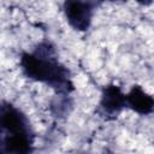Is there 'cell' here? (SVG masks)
<instances>
[{
	"instance_id": "cell-1",
	"label": "cell",
	"mask_w": 154,
	"mask_h": 154,
	"mask_svg": "<svg viewBox=\"0 0 154 154\" xmlns=\"http://www.w3.org/2000/svg\"><path fill=\"white\" fill-rule=\"evenodd\" d=\"M19 65L26 78L51 87L58 95H69L75 90L71 72L58 59L51 41L40 42L34 52H22Z\"/></svg>"
},
{
	"instance_id": "cell-2",
	"label": "cell",
	"mask_w": 154,
	"mask_h": 154,
	"mask_svg": "<svg viewBox=\"0 0 154 154\" xmlns=\"http://www.w3.org/2000/svg\"><path fill=\"white\" fill-rule=\"evenodd\" d=\"M94 10V0H64L63 2L66 22L73 30L79 32H84L90 28Z\"/></svg>"
},
{
	"instance_id": "cell-3",
	"label": "cell",
	"mask_w": 154,
	"mask_h": 154,
	"mask_svg": "<svg viewBox=\"0 0 154 154\" xmlns=\"http://www.w3.org/2000/svg\"><path fill=\"white\" fill-rule=\"evenodd\" d=\"M126 107L125 93L114 83H109L102 88L97 112L105 119H114Z\"/></svg>"
},
{
	"instance_id": "cell-4",
	"label": "cell",
	"mask_w": 154,
	"mask_h": 154,
	"mask_svg": "<svg viewBox=\"0 0 154 154\" xmlns=\"http://www.w3.org/2000/svg\"><path fill=\"white\" fill-rule=\"evenodd\" d=\"M0 128L5 134L32 131L30 120L25 113L8 101L0 102Z\"/></svg>"
},
{
	"instance_id": "cell-5",
	"label": "cell",
	"mask_w": 154,
	"mask_h": 154,
	"mask_svg": "<svg viewBox=\"0 0 154 154\" xmlns=\"http://www.w3.org/2000/svg\"><path fill=\"white\" fill-rule=\"evenodd\" d=\"M126 107L140 116L152 114L154 111V99L141 85L134 84L128 94H125Z\"/></svg>"
},
{
	"instance_id": "cell-6",
	"label": "cell",
	"mask_w": 154,
	"mask_h": 154,
	"mask_svg": "<svg viewBox=\"0 0 154 154\" xmlns=\"http://www.w3.org/2000/svg\"><path fill=\"white\" fill-rule=\"evenodd\" d=\"M141 6H150L153 4V0H135Z\"/></svg>"
},
{
	"instance_id": "cell-7",
	"label": "cell",
	"mask_w": 154,
	"mask_h": 154,
	"mask_svg": "<svg viewBox=\"0 0 154 154\" xmlns=\"http://www.w3.org/2000/svg\"><path fill=\"white\" fill-rule=\"evenodd\" d=\"M100 2H114V1H119V0H99Z\"/></svg>"
}]
</instances>
